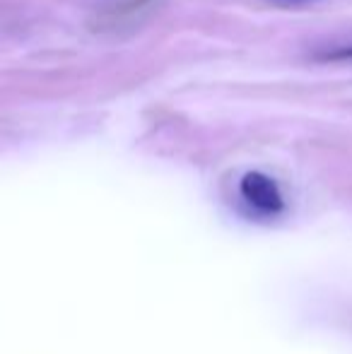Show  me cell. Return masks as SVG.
Masks as SVG:
<instances>
[{
	"label": "cell",
	"instance_id": "obj_1",
	"mask_svg": "<svg viewBox=\"0 0 352 354\" xmlns=\"http://www.w3.org/2000/svg\"><path fill=\"white\" fill-rule=\"evenodd\" d=\"M239 198L251 214L261 219H275L285 212L287 203L275 178L263 171H246L239 181Z\"/></svg>",
	"mask_w": 352,
	"mask_h": 354
},
{
	"label": "cell",
	"instance_id": "obj_2",
	"mask_svg": "<svg viewBox=\"0 0 352 354\" xmlns=\"http://www.w3.org/2000/svg\"><path fill=\"white\" fill-rule=\"evenodd\" d=\"M324 61H352V46L345 48H335V51H328L326 56H319Z\"/></svg>",
	"mask_w": 352,
	"mask_h": 354
}]
</instances>
